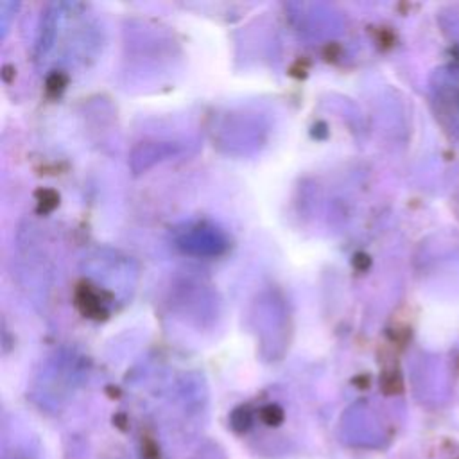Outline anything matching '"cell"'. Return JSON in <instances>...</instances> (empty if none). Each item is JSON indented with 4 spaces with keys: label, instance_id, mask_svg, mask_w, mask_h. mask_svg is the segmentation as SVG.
<instances>
[{
    "label": "cell",
    "instance_id": "cell-3",
    "mask_svg": "<svg viewBox=\"0 0 459 459\" xmlns=\"http://www.w3.org/2000/svg\"><path fill=\"white\" fill-rule=\"evenodd\" d=\"M36 199H38V210L39 212H50L59 203V195L54 190H50V188L38 190L36 192Z\"/></svg>",
    "mask_w": 459,
    "mask_h": 459
},
{
    "label": "cell",
    "instance_id": "cell-5",
    "mask_svg": "<svg viewBox=\"0 0 459 459\" xmlns=\"http://www.w3.org/2000/svg\"><path fill=\"white\" fill-rule=\"evenodd\" d=\"M337 45L335 43H332V45H328L326 47V50H325V56H326V59H335L333 56H337Z\"/></svg>",
    "mask_w": 459,
    "mask_h": 459
},
{
    "label": "cell",
    "instance_id": "cell-6",
    "mask_svg": "<svg viewBox=\"0 0 459 459\" xmlns=\"http://www.w3.org/2000/svg\"><path fill=\"white\" fill-rule=\"evenodd\" d=\"M11 70H13V68H11L9 65H5V66H4V79H5V81H9V79H11Z\"/></svg>",
    "mask_w": 459,
    "mask_h": 459
},
{
    "label": "cell",
    "instance_id": "cell-1",
    "mask_svg": "<svg viewBox=\"0 0 459 459\" xmlns=\"http://www.w3.org/2000/svg\"><path fill=\"white\" fill-rule=\"evenodd\" d=\"M430 95L436 117L459 143V65H446L434 72Z\"/></svg>",
    "mask_w": 459,
    "mask_h": 459
},
{
    "label": "cell",
    "instance_id": "cell-2",
    "mask_svg": "<svg viewBox=\"0 0 459 459\" xmlns=\"http://www.w3.org/2000/svg\"><path fill=\"white\" fill-rule=\"evenodd\" d=\"M75 303L77 307L81 308L82 314L90 316V317H106V312L104 308L100 307V301H99V296L97 292L91 289L90 283H81L77 287V292H75Z\"/></svg>",
    "mask_w": 459,
    "mask_h": 459
},
{
    "label": "cell",
    "instance_id": "cell-4",
    "mask_svg": "<svg viewBox=\"0 0 459 459\" xmlns=\"http://www.w3.org/2000/svg\"><path fill=\"white\" fill-rule=\"evenodd\" d=\"M66 75L63 74V72H52L48 77H47V82H45V86H47V91L50 93V95H57V93H61L63 90H65V86H66Z\"/></svg>",
    "mask_w": 459,
    "mask_h": 459
}]
</instances>
